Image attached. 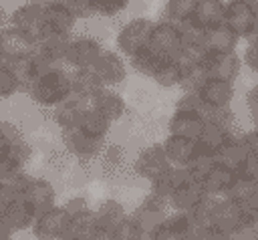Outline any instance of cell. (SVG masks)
<instances>
[{
	"label": "cell",
	"instance_id": "5bb4252c",
	"mask_svg": "<svg viewBox=\"0 0 258 240\" xmlns=\"http://www.w3.org/2000/svg\"><path fill=\"white\" fill-rule=\"evenodd\" d=\"M69 222H71V214L64 210L62 204H60V206L56 204V206H52L50 210L38 214L30 230H32L34 238H40V240L64 238L67 228H69Z\"/></svg>",
	"mask_w": 258,
	"mask_h": 240
},
{
	"label": "cell",
	"instance_id": "ee69618b",
	"mask_svg": "<svg viewBox=\"0 0 258 240\" xmlns=\"http://www.w3.org/2000/svg\"><path fill=\"white\" fill-rule=\"evenodd\" d=\"M244 42H246L244 52H242L244 67H248L252 73L258 75V36H252V38H248Z\"/></svg>",
	"mask_w": 258,
	"mask_h": 240
},
{
	"label": "cell",
	"instance_id": "7a4b0ae2",
	"mask_svg": "<svg viewBox=\"0 0 258 240\" xmlns=\"http://www.w3.org/2000/svg\"><path fill=\"white\" fill-rule=\"evenodd\" d=\"M171 206L169 200L153 190L147 192V196L139 202V206L129 214L131 222L135 224L139 238H153L155 232L159 230V226L163 224L165 216L169 214Z\"/></svg>",
	"mask_w": 258,
	"mask_h": 240
},
{
	"label": "cell",
	"instance_id": "4fadbf2b",
	"mask_svg": "<svg viewBox=\"0 0 258 240\" xmlns=\"http://www.w3.org/2000/svg\"><path fill=\"white\" fill-rule=\"evenodd\" d=\"M202 67L208 77L216 79H226V81H236L242 71V54L238 50L234 52H204L202 54Z\"/></svg>",
	"mask_w": 258,
	"mask_h": 240
},
{
	"label": "cell",
	"instance_id": "681fc988",
	"mask_svg": "<svg viewBox=\"0 0 258 240\" xmlns=\"http://www.w3.org/2000/svg\"><path fill=\"white\" fill-rule=\"evenodd\" d=\"M242 135H244V141H246V145H248L250 155L258 159V127H252V129L244 131Z\"/></svg>",
	"mask_w": 258,
	"mask_h": 240
},
{
	"label": "cell",
	"instance_id": "f907efd6",
	"mask_svg": "<svg viewBox=\"0 0 258 240\" xmlns=\"http://www.w3.org/2000/svg\"><path fill=\"white\" fill-rule=\"evenodd\" d=\"M14 198H16V196H14L12 192H8L6 188L0 186V214H4V210L8 208V204H10Z\"/></svg>",
	"mask_w": 258,
	"mask_h": 240
},
{
	"label": "cell",
	"instance_id": "7c38bea8",
	"mask_svg": "<svg viewBox=\"0 0 258 240\" xmlns=\"http://www.w3.org/2000/svg\"><path fill=\"white\" fill-rule=\"evenodd\" d=\"M36 50V40L22 32L20 28L12 26L10 22L0 26V52L4 61H14L22 56H30Z\"/></svg>",
	"mask_w": 258,
	"mask_h": 240
},
{
	"label": "cell",
	"instance_id": "9a60e30c",
	"mask_svg": "<svg viewBox=\"0 0 258 240\" xmlns=\"http://www.w3.org/2000/svg\"><path fill=\"white\" fill-rule=\"evenodd\" d=\"M95 214H97V232H95V238H103V240L115 238L117 228L129 216V212L125 210V206L119 200H115V198L103 200L95 208Z\"/></svg>",
	"mask_w": 258,
	"mask_h": 240
},
{
	"label": "cell",
	"instance_id": "e0dca14e",
	"mask_svg": "<svg viewBox=\"0 0 258 240\" xmlns=\"http://www.w3.org/2000/svg\"><path fill=\"white\" fill-rule=\"evenodd\" d=\"M198 95L206 105L224 109V107H232V101L236 97V87H234V81L206 77L198 87Z\"/></svg>",
	"mask_w": 258,
	"mask_h": 240
},
{
	"label": "cell",
	"instance_id": "cb8c5ba5",
	"mask_svg": "<svg viewBox=\"0 0 258 240\" xmlns=\"http://www.w3.org/2000/svg\"><path fill=\"white\" fill-rule=\"evenodd\" d=\"M194 234V220L189 216V212H177V210H171L163 224L159 226V230L155 232L153 238H159V240H175V238H191Z\"/></svg>",
	"mask_w": 258,
	"mask_h": 240
},
{
	"label": "cell",
	"instance_id": "f546056e",
	"mask_svg": "<svg viewBox=\"0 0 258 240\" xmlns=\"http://www.w3.org/2000/svg\"><path fill=\"white\" fill-rule=\"evenodd\" d=\"M189 179H196V177L191 175V171L187 169V165H171L161 177H157L155 182L149 184V190H153V192H157V194H161V196H165L169 200V196L177 188H181L183 184H187Z\"/></svg>",
	"mask_w": 258,
	"mask_h": 240
},
{
	"label": "cell",
	"instance_id": "9c48e42d",
	"mask_svg": "<svg viewBox=\"0 0 258 240\" xmlns=\"http://www.w3.org/2000/svg\"><path fill=\"white\" fill-rule=\"evenodd\" d=\"M105 50L103 42L93 34H77L71 38L64 54V65L69 69H91L95 61Z\"/></svg>",
	"mask_w": 258,
	"mask_h": 240
},
{
	"label": "cell",
	"instance_id": "44dd1931",
	"mask_svg": "<svg viewBox=\"0 0 258 240\" xmlns=\"http://www.w3.org/2000/svg\"><path fill=\"white\" fill-rule=\"evenodd\" d=\"M250 151H248V145L244 141V135L242 133H234L216 153H214V159L216 163H222V165H228L236 171H240L246 161L250 159Z\"/></svg>",
	"mask_w": 258,
	"mask_h": 240
},
{
	"label": "cell",
	"instance_id": "f6af8a7d",
	"mask_svg": "<svg viewBox=\"0 0 258 240\" xmlns=\"http://www.w3.org/2000/svg\"><path fill=\"white\" fill-rule=\"evenodd\" d=\"M62 206H64V210H67L71 216H75V214L85 212V210L91 208V206H89V200H87L85 196H81V194H77V196H69V198L62 202Z\"/></svg>",
	"mask_w": 258,
	"mask_h": 240
},
{
	"label": "cell",
	"instance_id": "7dc6e473",
	"mask_svg": "<svg viewBox=\"0 0 258 240\" xmlns=\"http://www.w3.org/2000/svg\"><path fill=\"white\" fill-rule=\"evenodd\" d=\"M244 105H246V109H248V115H250V117L258 115V83H256V85H252V87L246 91Z\"/></svg>",
	"mask_w": 258,
	"mask_h": 240
},
{
	"label": "cell",
	"instance_id": "4dcf8cb0",
	"mask_svg": "<svg viewBox=\"0 0 258 240\" xmlns=\"http://www.w3.org/2000/svg\"><path fill=\"white\" fill-rule=\"evenodd\" d=\"M232 135H234V127H230L222 121H206L204 131L198 139V145L210 153H216Z\"/></svg>",
	"mask_w": 258,
	"mask_h": 240
},
{
	"label": "cell",
	"instance_id": "c3c4849f",
	"mask_svg": "<svg viewBox=\"0 0 258 240\" xmlns=\"http://www.w3.org/2000/svg\"><path fill=\"white\" fill-rule=\"evenodd\" d=\"M234 238H248V240H254V238H258V220H248L236 234H234Z\"/></svg>",
	"mask_w": 258,
	"mask_h": 240
},
{
	"label": "cell",
	"instance_id": "603a6c76",
	"mask_svg": "<svg viewBox=\"0 0 258 240\" xmlns=\"http://www.w3.org/2000/svg\"><path fill=\"white\" fill-rule=\"evenodd\" d=\"M89 105H91V101L77 97V95H71L69 99H64L62 103H58L56 107L50 109V119L58 129L79 125V121H81V117Z\"/></svg>",
	"mask_w": 258,
	"mask_h": 240
},
{
	"label": "cell",
	"instance_id": "d4e9b609",
	"mask_svg": "<svg viewBox=\"0 0 258 240\" xmlns=\"http://www.w3.org/2000/svg\"><path fill=\"white\" fill-rule=\"evenodd\" d=\"M2 218H4L6 226L10 228V232L16 234V232L30 230L32 224H34V220H36V214H34V210L26 204V200H22L20 196H16V198L8 204V208L4 210Z\"/></svg>",
	"mask_w": 258,
	"mask_h": 240
},
{
	"label": "cell",
	"instance_id": "83f0119b",
	"mask_svg": "<svg viewBox=\"0 0 258 240\" xmlns=\"http://www.w3.org/2000/svg\"><path fill=\"white\" fill-rule=\"evenodd\" d=\"M161 143L173 165H187L198 151V141L181 137V135H173V133H167Z\"/></svg>",
	"mask_w": 258,
	"mask_h": 240
},
{
	"label": "cell",
	"instance_id": "8992f818",
	"mask_svg": "<svg viewBox=\"0 0 258 240\" xmlns=\"http://www.w3.org/2000/svg\"><path fill=\"white\" fill-rule=\"evenodd\" d=\"M149 46L161 54L163 58H177L183 52L185 40H183V30L177 22H171L167 18H159L153 24Z\"/></svg>",
	"mask_w": 258,
	"mask_h": 240
},
{
	"label": "cell",
	"instance_id": "d590c367",
	"mask_svg": "<svg viewBox=\"0 0 258 240\" xmlns=\"http://www.w3.org/2000/svg\"><path fill=\"white\" fill-rule=\"evenodd\" d=\"M163 63V56L161 54H157L151 46H147V48H143V50H139L137 54H133L131 58H129V65H131V69L135 71V73H139V75H143V77H153V73L157 71V67Z\"/></svg>",
	"mask_w": 258,
	"mask_h": 240
},
{
	"label": "cell",
	"instance_id": "7bdbcfd3",
	"mask_svg": "<svg viewBox=\"0 0 258 240\" xmlns=\"http://www.w3.org/2000/svg\"><path fill=\"white\" fill-rule=\"evenodd\" d=\"M58 2H62L77 18H79V22L81 20H91V18H95L97 14H95V6H93V0H58Z\"/></svg>",
	"mask_w": 258,
	"mask_h": 240
},
{
	"label": "cell",
	"instance_id": "484cf974",
	"mask_svg": "<svg viewBox=\"0 0 258 240\" xmlns=\"http://www.w3.org/2000/svg\"><path fill=\"white\" fill-rule=\"evenodd\" d=\"M224 18H226V0H200L189 22L196 28L206 30L224 24Z\"/></svg>",
	"mask_w": 258,
	"mask_h": 240
},
{
	"label": "cell",
	"instance_id": "8d00e7d4",
	"mask_svg": "<svg viewBox=\"0 0 258 240\" xmlns=\"http://www.w3.org/2000/svg\"><path fill=\"white\" fill-rule=\"evenodd\" d=\"M198 4H200V0H165L163 18H167L171 22H177V24L189 22Z\"/></svg>",
	"mask_w": 258,
	"mask_h": 240
},
{
	"label": "cell",
	"instance_id": "bcb514c9",
	"mask_svg": "<svg viewBox=\"0 0 258 240\" xmlns=\"http://www.w3.org/2000/svg\"><path fill=\"white\" fill-rule=\"evenodd\" d=\"M240 206L246 210V214H248L252 220H258V186L248 194V198H246Z\"/></svg>",
	"mask_w": 258,
	"mask_h": 240
},
{
	"label": "cell",
	"instance_id": "816d5d0a",
	"mask_svg": "<svg viewBox=\"0 0 258 240\" xmlns=\"http://www.w3.org/2000/svg\"><path fill=\"white\" fill-rule=\"evenodd\" d=\"M8 153H10V141L0 133V161L4 157H8Z\"/></svg>",
	"mask_w": 258,
	"mask_h": 240
},
{
	"label": "cell",
	"instance_id": "d6a6232c",
	"mask_svg": "<svg viewBox=\"0 0 258 240\" xmlns=\"http://www.w3.org/2000/svg\"><path fill=\"white\" fill-rule=\"evenodd\" d=\"M95 232H97V214H95V208H89L85 212H79V214L71 216L64 238H69V240H83V238L91 240V238H95Z\"/></svg>",
	"mask_w": 258,
	"mask_h": 240
},
{
	"label": "cell",
	"instance_id": "f1b7e54d",
	"mask_svg": "<svg viewBox=\"0 0 258 240\" xmlns=\"http://www.w3.org/2000/svg\"><path fill=\"white\" fill-rule=\"evenodd\" d=\"M44 16H46V26L67 34H73L79 24V18L58 0H44Z\"/></svg>",
	"mask_w": 258,
	"mask_h": 240
},
{
	"label": "cell",
	"instance_id": "277c9868",
	"mask_svg": "<svg viewBox=\"0 0 258 240\" xmlns=\"http://www.w3.org/2000/svg\"><path fill=\"white\" fill-rule=\"evenodd\" d=\"M153 24H155V20H151L147 16H131L129 20H125L119 26V30L115 34V48L127 58H131L139 50L147 48Z\"/></svg>",
	"mask_w": 258,
	"mask_h": 240
},
{
	"label": "cell",
	"instance_id": "f5cc1de1",
	"mask_svg": "<svg viewBox=\"0 0 258 240\" xmlns=\"http://www.w3.org/2000/svg\"><path fill=\"white\" fill-rule=\"evenodd\" d=\"M10 236H12V232H10V228L6 226V222H4V218L0 214V240H8Z\"/></svg>",
	"mask_w": 258,
	"mask_h": 240
},
{
	"label": "cell",
	"instance_id": "ffe728a7",
	"mask_svg": "<svg viewBox=\"0 0 258 240\" xmlns=\"http://www.w3.org/2000/svg\"><path fill=\"white\" fill-rule=\"evenodd\" d=\"M91 105H93L103 117H107L113 125L119 123V121L125 117V113H127V103H125L123 95L115 91V87H103V89L93 97Z\"/></svg>",
	"mask_w": 258,
	"mask_h": 240
},
{
	"label": "cell",
	"instance_id": "f35d334b",
	"mask_svg": "<svg viewBox=\"0 0 258 240\" xmlns=\"http://www.w3.org/2000/svg\"><path fill=\"white\" fill-rule=\"evenodd\" d=\"M22 93V87L6 63L0 65V101H8Z\"/></svg>",
	"mask_w": 258,
	"mask_h": 240
},
{
	"label": "cell",
	"instance_id": "b9f144b4",
	"mask_svg": "<svg viewBox=\"0 0 258 240\" xmlns=\"http://www.w3.org/2000/svg\"><path fill=\"white\" fill-rule=\"evenodd\" d=\"M93 6L99 18H115L131 6V0H93Z\"/></svg>",
	"mask_w": 258,
	"mask_h": 240
},
{
	"label": "cell",
	"instance_id": "ac0fdd59",
	"mask_svg": "<svg viewBox=\"0 0 258 240\" xmlns=\"http://www.w3.org/2000/svg\"><path fill=\"white\" fill-rule=\"evenodd\" d=\"M206 125V117L200 111L191 109H173L171 117L167 119V133L181 135L187 139L198 141Z\"/></svg>",
	"mask_w": 258,
	"mask_h": 240
},
{
	"label": "cell",
	"instance_id": "5b68a950",
	"mask_svg": "<svg viewBox=\"0 0 258 240\" xmlns=\"http://www.w3.org/2000/svg\"><path fill=\"white\" fill-rule=\"evenodd\" d=\"M250 220L246 210L232 198H216L210 210V226L216 228L220 238H234V234Z\"/></svg>",
	"mask_w": 258,
	"mask_h": 240
},
{
	"label": "cell",
	"instance_id": "52a82bcc",
	"mask_svg": "<svg viewBox=\"0 0 258 240\" xmlns=\"http://www.w3.org/2000/svg\"><path fill=\"white\" fill-rule=\"evenodd\" d=\"M173 163L169 161L165 149H163V143L161 141H155V143H149L145 145L133 159V173L139 177V179H145L147 184L155 182L157 177H161Z\"/></svg>",
	"mask_w": 258,
	"mask_h": 240
},
{
	"label": "cell",
	"instance_id": "74e56055",
	"mask_svg": "<svg viewBox=\"0 0 258 240\" xmlns=\"http://www.w3.org/2000/svg\"><path fill=\"white\" fill-rule=\"evenodd\" d=\"M6 65L10 67V71L14 73V77L18 79L22 93H26V89L30 87V83L36 77V69L32 63V56H22V58H14V61H6Z\"/></svg>",
	"mask_w": 258,
	"mask_h": 240
},
{
	"label": "cell",
	"instance_id": "836d02e7",
	"mask_svg": "<svg viewBox=\"0 0 258 240\" xmlns=\"http://www.w3.org/2000/svg\"><path fill=\"white\" fill-rule=\"evenodd\" d=\"M181 79H183V67L177 58H163V63L157 67V71L151 77V81L161 89L181 87Z\"/></svg>",
	"mask_w": 258,
	"mask_h": 240
},
{
	"label": "cell",
	"instance_id": "d6986e66",
	"mask_svg": "<svg viewBox=\"0 0 258 240\" xmlns=\"http://www.w3.org/2000/svg\"><path fill=\"white\" fill-rule=\"evenodd\" d=\"M240 40L242 38L228 24H218V26L206 28L202 32L204 52H234V50H238Z\"/></svg>",
	"mask_w": 258,
	"mask_h": 240
},
{
	"label": "cell",
	"instance_id": "db71d44e",
	"mask_svg": "<svg viewBox=\"0 0 258 240\" xmlns=\"http://www.w3.org/2000/svg\"><path fill=\"white\" fill-rule=\"evenodd\" d=\"M246 2H248V4L252 6V10H254V12L258 14V0H246Z\"/></svg>",
	"mask_w": 258,
	"mask_h": 240
},
{
	"label": "cell",
	"instance_id": "1f68e13d",
	"mask_svg": "<svg viewBox=\"0 0 258 240\" xmlns=\"http://www.w3.org/2000/svg\"><path fill=\"white\" fill-rule=\"evenodd\" d=\"M73 77V95L93 101V97L105 87L93 69H71Z\"/></svg>",
	"mask_w": 258,
	"mask_h": 240
},
{
	"label": "cell",
	"instance_id": "6da1fadb",
	"mask_svg": "<svg viewBox=\"0 0 258 240\" xmlns=\"http://www.w3.org/2000/svg\"><path fill=\"white\" fill-rule=\"evenodd\" d=\"M26 95H28L30 103L36 105L38 109L50 111L52 107H56L58 103H62L64 99H69L73 95L71 69L54 67V69L40 73L38 77H34V81L26 89Z\"/></svg>",
	"mask_w": 258,
	"mask_h": 240
},
{
	"label": "cell",
	"instance_id": "ba28073f",
	"mask_svg": "<svg viewBox=\"0 0 258 240\" xmlns=\"http://www.w3.org/2000/svg\"><path fill=\"white\" fill-rule=\"evenodd\" d=\"M8 22L22 32L30 34L34 40L44 32L46 28V16H44V0H26L18 6H14L8 12Z\"/></svg>",
	"mask_w": 258,
	"mask_h": 240
},
{
	"label": "cell",
	"instance_id": "4316f807",
	"mask_svg": "<svg viewBox=\"0 0 258 240\" xmlns=\"http://www.w3.org/2000/svg\"><path fill=\"white\" fill-rule=\"evenodd\" d=\"M206 190H204V184L200 179H189L187 184H183L181 188H177L171 196H169V206L171 210H177V212H189L194 210L204 198H206Z\"/></svg>",
	"mask_w": 258,
	"mask_h": 240
},
{
	"label": "cell",
	"instance_id": "ab89813d",
	"mask_svg": "<svg viewBox=\"0 0 258 240\" xmlns=\"http://www.w3.org/2000/svg\"><path fill=\"white\" fill-rule=\"evenodd\" d=\"M216 163V159H214V153H210V151H206V149H202L200 145H198V151H196V155L191 157V161L187 163V169L191 171V175L196 177V179H204V175L212 169V165Z\"/></svg>",
	"mask_w": 258,
	"mask_h": 240
},
{
	"label": "cell",
	"instance_id": "8fae6325",
	"mask_svg": "<svg viewBox=\"0 0 258 240\" xmlns=\"http://www.w3.org/2000/svg\"><path fill=\"white\" fill-rule=\"evenodd\" d=\"M127 56H123L117 48H105L101 52V56L95 61V65L91 67L97 77L101 79V83L105 87H119L121 83H125L127 75H129V65H127Z\"/></svg>",
	"mask_w": 258,
	"mask_h": 240
},
{
	"label": "cell",
	"instance_id": "7402d4cb",
	"mask_svg": "<svg viewBox=\"0 0 258 240\" xmlns=\"http://www.w3.org/2000/svg\"><path fill=\"white\" fill-rule=\"evenodd\" d=\"M238 179V171L228 167V165H222V163H214L212 169L204 175L202 184H204V190L208 196H214V198H226L232 190V186L236 184Z\"/></svg>",
	"mask_w": 258,
	"mask_h": 240
},
{
	"label": "cell",
	"instance_id": "3957f363",
	"mask_svg": "<svg viewBox=\"0 0 258 240\" xmlns=\"http://www.w3.org/2000/svg\"><path fill=\"white\" fill-rule=\"evenodd\" d=\"M58 139H60V145L64 147V151L69 155L77 157L81 165L97 161L101 157L105 145H107L105 137L91 135L79 125H71V127L58 129Z\"/></svg>",
	"mask_w": 258,
	"mask_h": 240
},
{
	"label": "cell",
	"instance_id": "2e32d148",
	"mask_svg": "<svg viewBox=\"0 0 258 240\" xmlns=\"http://www.w3.org/2000/svg\"><path fill=\"white\" fill-rule=\"evenodd\" d=\"M20 198L26 200V204L38 216V214L50 210L52 206H56V186L50 179H46V177H34V175H30V179L24 186Z\"/></svg>",
	"mask_w": 258,
	"mask_h": 240
},
{
	"label": "cell",
	"instance_id": "e575fe53",
	"mask_svg": "<svg viewBox=\"0 0 258 240\" xmlns=\"http://www.w3.org/2000/svg\"><path fill=\"white\" fill-rule=\"evenodd\" d=\"M79 127H83V129H85L87 133H91V135H97V137H105V139H107V135L111 133L113 123H111L107 117H103L93 105H89V107L85 109L81 121H79Z\"/></svg>",
	"mask_w": 258,
	"mask_h": 240
},
{
	"label": "cell",
	"instance_id": "11a10c76",
	"mask_svg": "<svg viewBox=\"0 0 258 240\" xmlns=\"http://www.w3.org/2000/svg\"><path fill=\"white\" fill-rule=\"evenodd\" d=\"M2 63H6V61H4V56H2V52H0V65H2Z\"/></svg>",
	"mask_w": 258,
	"mask_h": 240
},
{
	"label": "cell",
	"instance_id": "60d3db41",
	"mask_svg": "<svg viewBox=\"0 0 258 240\" xmlns=\"http://www.w3.org/2000/svg\"><path fill=\"white\" fill-rule=\"evenodd\" d=\"M99 159H101V163H103L105 169H109V171H119L121 165L125 163V149H123L119 143H107Z\"/></svg>",
	"mask_w": 258,
	"mask_h": 240
},
{
	"label": "cell",
	"instance_id": "30bf717a",
	"mask_svg": "<svg viewBox=\"0 0 258 240\" xmlns=\"http://www.w3.org/2000/svg\"><path fill=\"white\" fill-rule=\"evenodd\" d=\"M224 24H228L242 40L258 36V14L246 0H226Z\"/></svg>",
	"mask_w": 258,
	"mask_h": 240
}]
</instances>
